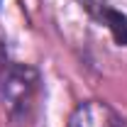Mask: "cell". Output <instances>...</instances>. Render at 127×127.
I'll return each instance as SVG.
<instances>
[{"label":"cell","mask_w":127,"mask_h":127,"mask_svg":"<svg viewBox=\"0 0 127 127\" xmlns=\"http://www.w3.org/2000/svg\"><path fill=\"white\" fill-rule=\"evenodd\" d=\"M66 127H127V120L105 100H86L76 105Z\"/></svg>","instance_id":"7a4b0ae2"},{"label":"cell","mask_w":127,"mask_h":127,"mask_svg":"<svg viewBox=\"0 0 127 127\" xmlns=\"http://www.w3.org/2000/svg\"><path fill=\"white\" fill-rule=\"evenodd\" d=\"M39 76L32 66L25 64H10L0 73V103L10 117H27L37 98Z\"/></svg>","instance_id":"6da1fadb"}]
</instances>
